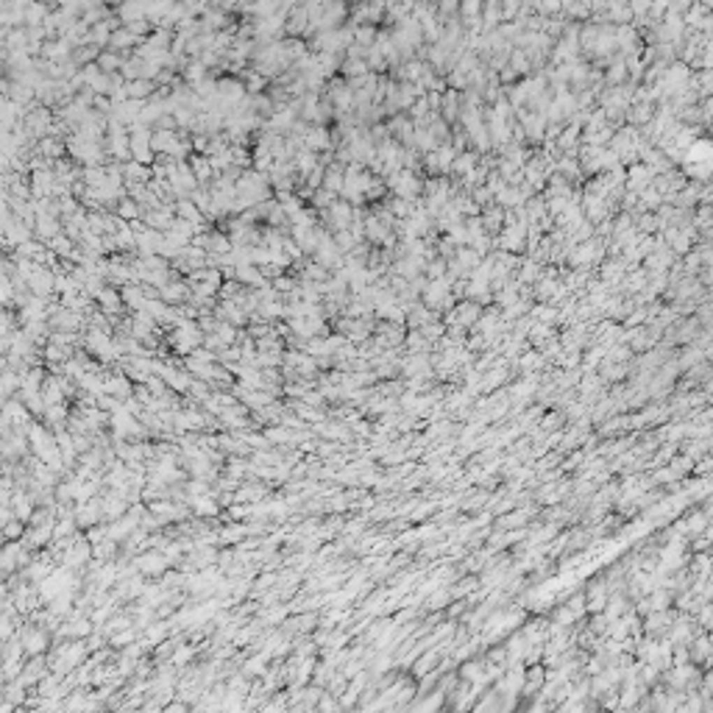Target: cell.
Returning <instances> with one entry per match:
<instances>
[{"mask_svg":"<svg viewBox=\"0 0 713 713\" xmlns=\"http://www.w3.org/2000/svg\"><path fill=\"white\" fill-rule=\"evenodd\" d=\"M22 647H25V655L34 658V655H45L47 647H50V633L42 630V627H20L17 630Z\"/></svg>","mask_w":713,"mask_h":713,"instance_id":"7a4b0ae2","label":"cell"},{"mask_svg":"<svg viewBox=\"0 0 713 713\" xmlns=\"http://www.w3.org/2000/svg\"><path fill=\"white\" fill-rule=\"evenodd\" d=\"M75 521H78V529H89V527H95V524H101L103 521V504H101V496H95V499H89V501H81V504H75Z\"/></svg>","mask_w":713,"mask_h":713,"instance_id":"277c9868","label":"cell"},{"mask_svg":"<svg viewBox=\"0 0 713 713\" xmlns=\"http://www.w3.org/2000/svg\"><path fill=\"white\" fill-rule=\"evenodd\" d=\"M134 566H137V571L142 574V577H162L173 563L168 560V554L162 552V549H156V552H140L137 557H134Z\"/></svg>","mask_w":713,"mask_h":713,"instance_id":"6da1fadb","label":"cell"},{"mask_svg":"<svg viewBox=\"0 0 713 713\" xmlns=\"http://www.w3.org/2000/svg\"><path fill=\"white\" fill-rule=\"evenodd\" d=\"M187 501H190V507H193V513H196L198 518H212V515H218V513H221V501H218V496H215V493L193 496V499H187Z\"/></svg>","mask_w":713,"mask_h":713,"instance_id":"52a82bcc","label":"cell"},{"mask_svg":"<svg viewBox=\"0 0 713 713\" xmlns=\"http://www.w3.org/2000/svg\"><path fill=\"white\" fill-rule=\"evenodd\" d=\"M101 504H103V521H106V524H112V521L123 518V515L128 513V507H131V501H128L123 493H117L115 487H112V490H106V493L101 496Z\"/></svg>","mask_w":713,"mask_h":713,"instance_id":"3957f363","label":"cell"},{"mask_svg":"<svg viewBox=\"0 0 713 713\" xmlns=\"http://www.w3.org/2000/svg\"><path fill=\"white\" fill-rule=\"evenodd\" d=\"M196 658V647L193 644H187V647H179L173 655H170V666H176V669H184L190 661Z\"/></svg>","mask_w":713,"mask_h":713,"instance_id":"8fae6325","label":"cell"},{"mask_svg":"<svg viewBox=\"0 0 713 713\" xmlns=\"http://www.w3.org/2000/svg\"><path fill=\"white\" fill-rule=\"evenodd\" d=\"M134 641H137V630H134V627H126V630H120V633L112 635L109 647H123V644H134Z\"/></svg>","mask_w":713,"mask_h":713,"instance_id":"4fadbf2b","label":"cell"},{"mask_svg":"<svg viewBox=\"0 0 713 713\" xmlns=\"http://www.w3.org/2000/svg\"><path fill=\"white\" fill-rule=\"evenodd\" d=\"M117 554V541L115 538H103L101 543H95V563H109Z\"/></svg>","mask_w":713,"mask_h":713,"instance_id":"30bf717a","label":"cell"},{"mask_svg":"<svg viewBox=\"0 0 713 713\" xmlns=\"http://www.w3.org/2000/svg\"><path fill=\"white\" fill-rule=\"evenodd\" d=\"M273 655H267L265 649L259 652V655H253V658H248L245 663H242V675H248V677H262L265 672H267V661H270Z\"/></svg>","mask_w":713,"mask_h":713,"instance_id":"ba28073f","label":"cell"},{"mask_svg":"<svg viewBox=\"0 0 713 713\" xmlns=\"http://www.w3.org/2000/svg\"><path fill=\"white\" fill-rule=\"evenodd\" d=\"M42 396H45L47 404H67V399H70V393H67V388H64V379H61L59 374H53V376L45 379Z\"/></svg>","mask_w":713,"mask_h":713,"instance_id":"8992f818","label":"cell"},{"mask_svg":"<svg viewBox=\"0 0 713 713\" xmlns=\"http://www.w3.org/2000/svg\"><path fill=\"white\" fill-rule=\"evenodd\" d=\"M3 535H6V541H20V538H25V521L11 518L8 524H3Z\"/></svg>","mask_w":713,"mask_h":713,"instance_id":"7c38bea8","label":"cell"},{"mask_svg":"<svg viewBox=\"0 0 713 713\" xmlns=\"http://www.w3.org/2000/svg\"><path fill=\"white\" fill-rule=\"evenodd\" d=\"M103 385H106V393H112V396H117V399H131L134 396V379H128V374L123 371V374H106L103 376Z\"/></svg>","mask_w":713,"mask_h":713,"instance_id":"5b68a950","label":"cell"},{"mask_svg":"<svg viewBox=\"0 0 713 713\" xmlns=\"http://www.w3.org/2000/svg\"><path fill=\"white\" fill-rule=\"evenodd\" d=\"M168 635H170V627L168 624H151V627H145V638H142V644L145 647H159L162 641H168Z\"/></svg>","mask_w":713,"mask_h":713,"instance_id":"9c48e42d","label":"cell"}]
</instances>
